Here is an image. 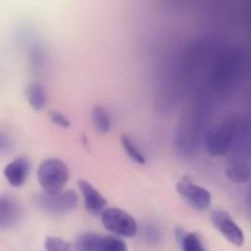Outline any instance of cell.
<instances>
[{
	"instance_id": "cell-1",
	"label": "cell",
	"mask_w": 251,
	"mask_h": 251,
	"mask_svg": "<svg viewBox=\"0 0 251 251\" xmlns=\"http://www.w3.org/2000/svg\"><path fill=\"white\" fill-rule=\"evenodd\" d=\"M242 125L237 118H229L208 131L206 136V149L212 156H225L242 131Z\"/></svg>"
},
{
	"instance_id": "cell-2",
	"label": "cell",
	"mask_w": 251,
	"mask_h": 251,
	"mask_svg": "<svg viewBox=\"0 0 251 251\" xmlns=\"http://www.w3.org/2000/svg\"><path fill=\"white\" fill-rule=\"evenodd\" d=\"M70 176L68 166L58 158H49L42 162L38 167L37 178L39 185L47 195H56L63 193Z\"/></svg>"
},
{
	"instance_id": "cell-3",
	"label": "cell",
	"mask_w": 251,
	"mask_h": 251,
	"mask_svg": "<svg viewBox=\"0 0 251 251\" xmlns=\"http://www.w3.org/2000/svg\"><path fill=\"white\" fill-rule=\"evenodd\" d=\"M102 225L112 234L122 238H132L137 234L139 226L135 218L120 208H107L100 215Z\"/></svg>"
},
{
	"instance_id": "cell-4",
	"label": "cell",
	"mask_w": 251,
	"mask_h": 251,
	"mask_svg": "<svg viewBox=\"0 0 251 251\" xmlns=\"http://www.w3.org/2000/svg\"><path fill=\"white\" fill-rule=\"evenodd\" d=\"M33 201L34 205L44 212L60 216L75 210L77 207L78 198L75 191L69 190L56 195H47V194L36 195Z\"/></svg>"
},
{
	"instance_id": "cell-5",
	"label": "cell",
	"mask_w": 251,
	"mask_h": 251,
	"mask_svg": "<svg viewBox=\"0 0 251 251\" xmlns=\"http://www.w3.org/2000/svg\"><path fill=\"white\" fill-rule=\"evenodd\" d=\"M176 191L190 207L198 211L207 210L212 202L211 193L203 186L194 183L189 176H183L176 184Z\"/></svg>"
},
{
	"instance_id": "cell-6",
	"label": "cell",
	"mask_w": 251,
	"mask_h": 251,
	"mask_svg": "<svg viewBox=\"0 0 251 251\" xmlns=\"http://www.w3.org/2000/svg\"><path fill=\"white\" fill-rule=\"evenodd\" d=\"M211 221L228 242L232 243L235 247H242L244 244V232L230 217L229 213L223 210H215L211 213Z\"/></svg>"
},
{
	"instance_id": "cell-7",
	"label": "cell",
	"mask_w": 251,
	"mask_h": 251,
	"mask_svg": "<svg viewBox=\"0 0 251 251\" xmlns=\"http://www.w3.org/2000/svg\"><path fill=\"white\" fill-rule=\"evenodd\" d=\"M21 203L12 195H0V229H7L16 226L22 218Z\"/></svg>"
},
{
	"instance_id": "cell-8",
	"label": "cell",
	"mask_w": 251,
	"mask_h": 251,
	"mask_svg": "<svg viewBox=\"0 0 251 251\" xmlns=\"http://www.w3.org/2000/svg\"><path fill=\"white\" fill-rule=\"evenodd\" d=\"M31 161L26 157H17L7 163L4 168V176L14 188H20L26 183L31 172Z\"/></svg>"
},
{
	"instance_id": "cell-9",
	"label": "cell",
	"mask_w": 251,
	"mask_h": 251,
	"mask_svg": "<svg viewBox=\"0 0 251 251\" xmlns=\"http://www.w3.org/2000/svg\"><path fill=\"white\" fill-rule=\"evenodd\" d=\"M78 189L83 196L85 207L91 215L98 216L102 215L107 210V200L103 198L102 194L95 188L91 183L86 180H78Z\"/></svg>"
},
{
	"instance_id": "cell-10",
	"label": "cell",
	"mask_w": 251,
	"mask_h": 251,
	"mask_svg": "<svg viewBox=\"0 0 251 251\" xmlns=\"http://www.w3.org/2000/svg\"><path fill=\"white\" fill-rule=\"evenodd\" d=\"M176 237L180 244L181 251H208L205 242L199 233H189L181 228H176Z\"/></svg>"
},
{
	"instance_id": "cell-11",
	"label": "cell",
	"mask_w": 251,
	"mask_h": 251,
	"mask_svg": "<svg viewBox=\"0 0 251 251\" xmlns=\"http://www.w3.org/2000/svg\"><path fill=\"white\" fill-rule=\"evenodd\" d=\"M227 176L234 183H247L250 179V167L243 158H232L227 164Z\"/></svg>"
},
{
	"instance_id": "cell-12",
	"label": "cell",
	"mask_w": 251,
	"mask_h": 251,
	"mask_svg": "<svg viewBox=\"0 0 251 251\" xmlns=\"http://www.w3.org/2000/svg\"><path fill=\"white\" fill-rule=\"evenodd\" d=\"M105 237L97 233H85L76 242L77 251H103Z\"/></svg>"
},
{
	"instance_id": "cell-13",
	"label": "cell",
	"mask_w": 251,
	"mask_h": 251,
	"mask_svg": "<svg viewBox=\"0 0 251 251\" xmlns=\"http://www.w3.org/2000/svg\"><path fill=\"white\" fill-rule=\"evenodd\" d=\"M27 100L34 110H43L47 105V92L43 85L38 82L31 83L27 87Z\"/></svg>"
},
{
	"instance_id": "cell-14",
	"label": "cell",
	"mask_w": 251,
	"mask_h": 251,
	"mask_svg": "<svg viewBox=\"0 0 251 251\" xmlns=\"http://www.w3.org/2000/svg\"><path fill=\"white\" fill-rule=\"evenodd\" d=\"M92 122L98 131L100 132H108L112 127V120H110L109 114L104 108L100 107V105H96L92 109Z\"/></svg>"
},
{
	"instance_id": "cell-15",
	"label": "cell",
	"mask_w": 251,
	"mask_h": 251,
	"mask_svg": "<svg viewBox=\"0 0 251 251\" xmlns=\"http://www.w3.org/2000/svg\"><path fill=\"white\" fill-rule=\"evenodd\" d=\"M122 145L123 147H124V151L126 152V154L132 159V161L136 162V163L139 164H146V157H145V154L140 151L137 145L135 144L134 140H132L129 135H123Z\"/></svg>"
},
{
	"instance_id": "cell-16",
	"label": "cell",
	"mask_w": 251,
	"mask_h": 251,
	"mask_svg": "<svg viewBox=\"0 0 251 251\" xmlns=\"http://www.w3.org/2000/svg\"><path fill=\"white\" fill-rule=\"evenodd\" d=\"M46 251H70V244L58 237H47L44 239Z\"/></svg>"
},
{
	"instance_id": "cell-17",
	"label": "cell",
	"mask_w": 251,
	"mask_h": 251,
	"mask_svg": "<svg viewBox=\"0 0 251 251\" xmlns=\"http://www.w3.org/2000/svg\"><path fill=\"white\" fill-rule=\"evenodd\" d=\"M103 251H127L124 240L117 237H105Z\"/></svg>"
},
{
	"instance_id": "cell-18",
	"label": "cell",
	"mask_w": 251,
	"mask_h": 251,
	"mask_svg": "<svg viewBox=\"0 0 251 251\" xmlns=\"http://www.w3.org/2000/svg\"><path fill=\"white\" fill-rule=\"evenodd\" d=\"M49 119L56 126L61 127V129H69L71 126V122L66 115H64L63 113L56 112V110H53V112L49 113Z\"/></svg>"
},
{
	"instance_id": "cell-19",
	"label": "cell",
	"mask_w": 251,
	"mask_h": 251,
	"mask_svg": "<svg viewBox=\"0 0 251 251\" xmlns=\"http://www.w3.org/2000/svg\"><path fill=\"white\" fill-rule=\"evenodd\" d=\"M145 238H146V242L150 245H157L159 239H161V233H159L158 228L156 226L150 225L147 226L146 230H145Z\"/></svg>"
},
{
	"instance_id": "cell-20",
	"label": "cell",
	"mask_w": 251,
	"mask_h": 251,
	"mask_svg": "<svg viewBox=\"0 0 251 251\" xmlns=\"http://www.w3.org/2000/svg\"><path fill=\"white\" fill-rule=\"evenodd\" d=\"M14 149V142H12L11 137L0 129V154H6L10 153Z\"/></svg>"
}]
</instances>
